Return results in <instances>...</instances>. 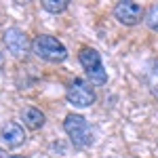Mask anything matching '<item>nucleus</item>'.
Instances as JSON below:
<instances>
[{"label":"nucleus","instance_id":"nucleus-5","mask_svg":"<svg viewBox=\"0 0 158 158\" xmlns=\"http://www.w3.org/2000/svg\"><path fill=\"white\" fill-rule=\"evenodd\" d=\"M114 17L122 25H137L143 17V6L133 0H122L114 6Z\"/></svg>","mask_w":158,"mask_h":158},{"label":"nucleus","instance_id":"nucleus-3","mask_svg":"<svg viewBox=\"0 0 158 158\" xmlns=\"http://www.w3.org/2000/svg\"><path fill=\"white\" fill-rule=\"evenodd\" d=\"M78 59H80V65H82L85 74L89 76V80H91L93 85H106V82H108V72H106V68H103L101 55H99L95 49H89V47L82 49L80 55H78Z\"/></svg>","mask_w":158,"mask_h":158},{"label":"nucleus","instance_id":"nucleus-11","mask_svg":"<svg viewBox=\"0 0 158 158\" xmlns=\"http://www.w3.org/2000/svg\"><path fill=\"white\" fill-rule=\"evenodd\" d=\"M143 21L152 32H158V4H152L146 13H143Z\"/></svg>","mask_w":158,"mask_h":158},{"label":"nucleus","instance_id":"nucleus-8","mask_svg":"<svg viewBox=\"0 0 158 158\" xmlns=\"http://www.w3.org/2000/svg\"><path fill=\"white\" fill-rule=\"evenodd\" d=\"M21 120H23V124L30 131H38V129H42V124H44L47 118H44V114L38 108H25L21 112Z\"/></svg>","mask_w":158,"mask_h":158},{"label":"nucleus","instance_id":"nucleus-12","mask_svg":"<svg viewBox=\"0 0 158 158\" xmlns=\"http://www.w3.org/2000/svg\"><path fill=\"white\" fill-rule=\"evenodd\" d=\"M9 158H23V156H9Z\"/></svg>","mask_w":158,"mask_h":158},{"label":"nucleus","instance_id":"nucleus-2","mask_svg":"<svg viewBox=\"0 0 158 158\" xmlns=\"http://www.w3.org/2000/svg\"><path fill=\"white\" fill-rule=\"evenodd\" d=\"M63 131L68 133L70 141L76 148H86L93 143V129L89 127L86 118L80 114H68L63 120Z\"/></svg>","mask_w":158,"mask_h":158},{"label":"nucleus","instance_id":"nucleus-1","mask_svg":"<svg viewBox=\"0 0 158 158\" xmlns=\"http://www.w3.org/2000/svg\"><path fill=\"white\" fill-rule=\"evenodd\" d=\"M32 53L49 63H61L68 57V49L63 47V42L57 40L55 36H47V34L36 36L32 40Z\"/></svg>","mask_w":158,"mask_h":158},{"label":"nucleus","instance_id":"nucleus-13","mask_svg":"<svg viewBox=\"0 0 158 158\" xmlns=\"http://www.w3.org/2000/svg\"><path fill=\"white\" fill-rule=\"evenodd\" d=\"M0 158H4V154H2V150H0Z\"/></svg>","mask_w":158,"mask_h":158},{"label":"nucleus","instance_id":"nucleus-10","mask_svg":"<svg viewBox=\"0 0 158 158\" xmlns=\"http://www.w3.org/2000/svg\"><path fill=\"white\" fill-rule=\"evenodd\" d=\"M68 6H70V0H44L42 2V9L47 13H53V15L63 13Z\"/></svg>","mask_w":158,"mask_h":158},{"label":"nucleus","instance_id":"nucleus-14","mask_svg":"<svg viewBox=\"0 0 158 158\" xmlns=\"http://www.w3.org/2000/svg\"><path fill=\"white\" fill-rule=\"evenodd\" d=\"M0 63H2V53H0Z\"/></svg>","mask_w":158,"mask_h":158},{"label":"nucleus","instance_id":"nucleus-6","mask_svg":"<svg viewBox=\"0 0 158 158\" xmlns=\"http://www.w3.org/2000/svg\"><path fill=\"white\" fill-rule=\"evenodd\" d=\"M2 40H4V44H6L9 53L15 55V57L25 55L27 49L32 47V44H30V40H27V36H25V32H23V30H19V27H9V30L4 32Z\"/></svg>","mask_w":158,"mask_h":158},{"label":"nucleus","instance_id":"nucleus-4","mask_svg":"<svg viewBox=\"0 0 158 158\" xmlns=\"http://www.w3.org/2000/svg\"><path fill=\"white\" fill-rule=\"evenodd\" d=\"M65 99L76 108H89V106L95 103V91L86 80L74 78L70 82V86L65 89Z\"/></svg>","mask_w":158,"mask_h":158},{"label":"nucleus","instance_id":"nucleus-7","mask_svg":"<svg viewBox=\"0 0 158 158\" xmlns=\"http://www.w3.org/2000/svg\"><path fill=\"white\" fill-rule=\"evenodd\" d=\"M0 139L6 148H19L25 141V133L17 122H6L0 127Z\"/></svg>","mask_w":158,"mask_h":158},{"label":"nucleus","instance_id":"nucleus-9","mask_svg":"<svg viewBox=\"0 0 158 158\" xmlns=\"http://www.w3.org/2000/svg\"><path fill=\"white\" fill-rule=\"evenodd\" d=\"M146 80H148V86L152 89V93L158 95V59H154L148 68V74H146Z\"/></svg>","mask_w":158,"mask_h":158}]
</instances>
